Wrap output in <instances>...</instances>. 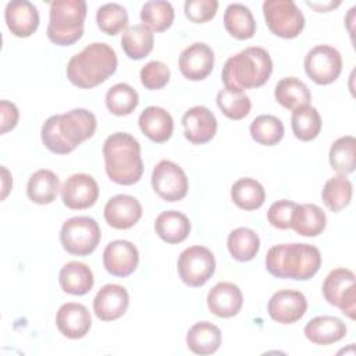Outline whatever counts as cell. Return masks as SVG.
Listing matches in <instances>:
<instances>
[{"label": "cell", "mask_w": 356, "mask_h": 356, "mask_svg": "<svg viewBox=\"0 0 356 356\" xmlns=\"http://www.w3.org/2000/svg\"><path fill=\"white\" fill-rule=\"evenodd\" d=\"M178 64L181 74L186 79L202 81L213 71L214 53L209 44L195 42L182 50Z\"/></svg>", "instance_id": "obj_16"}, {"label": "cell", "mask_w": 356, "mask_h": 356, "mask_svg": "<svg viewBox=\"0 0 356 356\" xmlns=\"http://www.w3.org/2000/svg\"><path fill=\"white\" fill-rule=\"evenodd\" d=\"M296 204L298 203H295L292 200H286V199L274 202L270 206L268 211H267L268 222L274 228H278V229H288V228H291Z\"/></svg>", "instance_id": "obj_45"}, {"label": "cell", "mask_w": 356, "mask_h": 356, "mask_svg": "<svg viewBox=\"0 0 356 356\" xmlns=\"http://www.w3.org/2000/svg\"><path fill=\"white\" fill-rule=\"evenodd\" d=\"M186 345L189 350L196 355H211L217 352L221 345V331L213 323L199 321L189 328L186 334Z\"/></svg>", "instance_id": "obj_26"}, {"label": "cell", "mask_w": 356, "mask_h": 356, "mask_svg": "<svg viewBox=\"0 0 356 356\" xmlns=\"http://www.w3.org/2000/svg\"><path fill=\"white\" fill-rule=\"evenodd\" d=\"M263 14L267 28L280 38L293 39L305 28V17L292 0H266Z\"/></svg>", "instance_id": "obj_8"}, {"label": "cell", "mask_w": 356, "mask_h": 356, "mask_svg": "<svg viewBox=\"0 0 356 356\" xmlns=\"http://www.w3.org/2000/svg\"><path fill=\"white\" fill-rule=\"evenodd\" d=\"M275 100L288 110L307 106L312 100L310 90L305 82L295 76H286L277 82L274 90Z\"/></svg>", "instance_id": "obj_31"}, {"label": "cell", "mask_w": 356, "mask_h": 356, "mask_svg": "<svg viewBox=\"0 0 356 356\" xmlns=\"http://www.w3.org/2000/svg\"><path fill=\"white\" fill-rule=\"evenodd\" d=\"M96 22L102 32L114 36L128 25L127 10L117 3H106L99 7L96 13Z\"/></svg>", "instance_id": "obj_42"}, {"label": "cell", "mask_w": 356, "mask_h": 356, "mask_svg": "<svg viewBox=\"0 0 356 356\" xmlns=\"http://www.w3.org/2000/svg\"><path fill=\"white\" fill-rule=\"evenodd\" d=\"M4 18L10 32L18 38L31 36L36 32L40 21L36 6L28 0H14L7 3Z\"/></svg>", "instance_id": "obj_21"}, {"label": "cell", "mask_w": 356, "mask_h": 356, "mask_svg": "<svg viewBox=\"0 0 356 356\" xmlns=\"http://www.w3.org/2000/svg\"><path fill=\"white\" fill-rule=\"evenodd\" d=\"M184 135L193 145L210 142L217 132L216 115L204 106H195L182 117Z\"/></svg>", "instance_id": "obj_17"}, {"label": "cell", "mask_w": 356, "mask_h": 356, "mask_svg": "<svg viewBox=\"0 0 356 356\" xmlns=\"http://www.w3.org/2000/svg\"><path fill=\"white\" fill-rule=\"evenodd\" d=\"M177 270L184 284L192 288L204 285L216 271V259L206 246L186 248L178 257Z\"/></svg>", "instance_id": "obj_9"}, {"label": "cell", "mask_w": 356, "mask_h": 356, "mask_svg": "<svg viewBox=\"0 0 356 356\" xmlns=\"http://www.w3.org/2000/svg\"><path fill=\"white\" fill-rule=\"evenodd\" d=\"M104 168L108 178L118 185H134L143 174L140 145L127 132L111 134L103 143Z\"/></svg>", "instance_id": "obj_5"}, {"label": "cell", "mask_w": 356, "mask_h": 356, "mask_svg": "<svg viewBox=\"0 0 356 356\" xmlns=\"http://www.w3.org/2000/svg\"><path fill=\"white\" fill-rule=\"evenodd\" d=\"M117 54L107 43H90L67 64V78L81 89H90L107 81L117 70Z\"/></svg>", "instance_id": "obj_4"}, {"label": "cell", "mask_w": 356, "mask_h": 356, "mask_svg": "<svg viewBox=\"0 0 356 356\" xmlns=\"http://www.w3.org/2000/svg\"><path fill=\"white\" fill-rule=\"evenodd\" d=\"M185 15L195 24H204L214 18L218 10L217 0H186L184 4Z\"/></svg>", "instance_id": "obj_44"}, {"label": "cell", "mask_w": 356, "mask_h": 356, "mask_svg": "<svg viewBox=\"0 0 356 356\" xmlns=\"http://www.w3.org/2000/svg\"><path fill=\"white\" fill-rule=\"evenodd\" d=\"M102 239L100 227L95 218L88 216L72 217L64 221L60 231V241L67 253L88 256L95 252Z\"/></svg>", "instance_id": "obj_7"}, {"label": "cell", "mask_w": 356, "mask_h": 356, "mask_svg": "<svg viewBox=\"0 0 356 356\" xmlns=\"http://www.w3.org/2000/svg\"><path fill=\"white\" fill-rule=\"evenodd\" d=\"M106 107L114 115H129L139 104L138 92L128 83H115L106 93Z\"/></svg>", "instance_id": "obj_39"}, {"label": "cell", "mask_w": 356, "mask_h": 356, "mask_svg": "<svg viewBox=\"0 0 356 356\" xmlns=\"http://www.w3.org/2000/svg\"><path fill=\"white\" fill-rule=\"evenodd\" d=\"M63 203L71 210L92 207L99 199V186L92 175L74 174L61 186Z\"/></svg>", "instance_id": "obj_13"}, {"label": "cell", "mask_w": 356, "mask_h": 356, "mask_svg": "<svg viewBox=\"0 0 356 356\" xmlns=\"http://www.w3.org/2000/svg\"><path fill=\"white\" fill-rule=\"evenodd\" d=\"M303 332L314 345H331L346 335V325L338 317L317 316L305 325Z\"/></svg>", "instance_id": "obj_24"}, {"label": "cell", "mask_w": 356, "mask_h": 356, "mask_svg": "<svg viewBox=\"0 0 356 356\" xmlns=\"http://www.w3.org/2000/svg\"><path fill=\"white\" fill-rule=\"evenodd\" d=\"M140 131L154 143L167 142L174 131V120L163 107L149 106L139 115Z\"/></svg>", "instance_id": "obj_23"}, {"label": "cell", "mask_w": 356, "mask_h": 356, "mask_svg": "<svg viewBox=\"0 0 356 356\" xmlns=\"http://www.w3.org/2000/svg\"><path fill=\"white\" fill-rule=\"evenodd\" d=\"M128 305V291L118 284H107L96 293L93 312L102 321H114L125 314Z\"/></svg>", "instance_id": "obj_19"}, {"label": "cell", "mask_w": 356, "mask_h": 356, "mask_svg": "<svg viewBox=\"0 0 356 356\" xmlns=\"http://www.w3.org/2000/svg\"><path fill=\"white\" fill-rule=\"evenodd\" d=\"M142 217V204L131 195H115L104 206V220L115 229H129Z\"/></svg>", "instance_id": "obj_18"}, {"label": "cell", "mask_w": 356, "mask_h": 356, "mask_svg": "<svg viewBox=\"0 0 356 356\" xmlns=\"http://www.w3.org/2000/svg\"><path fill=\"white\" fill-rule=\"evenodd\" d=\"M153 191L165 202H178L188 193V177L174 161L161 160L152 172Z\"/></svg>", "instance_id": "obj_12"}, {"label": "cell", "mask_w": 356, "mask_h": 356, "mask_svg": "<svg viewBox=\"0 0 356 356\" xmlns=\"http://www.w3.org/2000/svg\"><path fill=\"white\" fill-rule=\"evenodd\" d=\"M356 277L348 268H334L323 282L324 299L350 320L356 313Z\"/></svg>", "instance_id": "obj_10"}, {"label": "cell", "mask_w": 356, "mask_h": 356, "mask_svg": "<svg viewBox=\"0 0 356 356\" xmlns=\"http://www.w3.org/2000/svg\"><path fill=\"white\" fill-rule=\"evenodd\" d=\"M58 189V177L51 170L42 168L29 177L26 195L36 204H50L56 200Z\"/></svg>", "instance_id": "obj_28"}, {"label": "cell", "mask_w": 356, "mask_h": 356, "mask_svg": "<svg viewBox=\"0 0 356 356\" xmlns=\"http://www.w3.org/2000/svg\"><path fill=\"white\" fill-rule=\"evenodd\" d=\"M305 71L307 76L317 85H330L339 76L342 71L341 53L328 44L314 46L305 56Z\"/></svg>", "instance_id": "obj_11"}, {"label": "cell", "mask_w": 356, "mask_h": 356, "mask_svg": "<svg viewBox=\"0 0 356 356\" xmlns=\"http://www.w3.org/2000/svg\"><path fill=\"white\" fill-rule=\"evenodd\" d=\"M1 174H3V185H1V189H3V193H1V200H4L6 197H7V195H8V192H10V189H11V186H13V179H11V175H10V172L7 171V168L6 167H1Z\"/></svg>", "instance_id": "obj_47"}, {"label": "cell", "mask_w": 356, "mask_h": 356, "mask_svg": "<svg viewBox=\"0 0 356 356\" xmlns=\"http://www.w3.org/2000/svg\"><path fill=\"white\" fill-rule=\"evenodd\" d=\"M56 325L58 331L70 339L83 338L92 327L90 313L86 306L81 303L67 302L57 310Z\"/></svg>", "instance_id": "obj_20"}, {"label": "cell", "mask_w": 356, "mask_h": 356, "mask_svg": "<svg viewBox=\"0 0 356 356\" xmlns=\"http://www.w3.org/2000/svg\"><path fill=\"white\" fill-rule=\"evenodd\" d=\"M353 186L346 175H335L330 178L321 191V199L328 210L332 213H339L352 200Z\"/></svg>", "instance_id": "obj_35"}, {"label": "cell", "mask_w": 356, "mask_h": 356, "mask_svg": "<svg viewBox=\"0 0 356 356\" xmlns=\"http://www.w3.org/2000/svg\"><path fill=\"white\" fill-rule=\"evenodd\" d=\"M243 305V296L238 285L232 282H218L207 293L209 310L221 318L236 316Z\"/></svg>", "instance_id": "obj_22"}, {"label": "cell", "mask_w": 356, "mask_h": 356, "mask_svg": "<svg viewBox=\"0 0 356 356\" xmlns=\"http://www.w3.org/2000/svg\"><path fill=\"white\" fill-rule=\"evenodd\" d=\"M321 267L320 250L309 243H281L268 249L266 268L277 278L307 281Z\"/></svg>", "instance_id": "obj_2"}, {"label": "cell", "mask_w": 356, "mask_h": 356, "mask_svg": "<svg viewBox=\"0 0 356 356\" xmlns=\"http://www.w3.org/2000/svg\"><path fill=\"white\" fill-rule=\"evenodd\" d=\"M97 127L96 117L86 108H74L64 114L49 117L40 129V138L47 150L68 154L82 142L92 138Z\"/></svg>", "instance_id": "obj_1"}, {"label": "cell", "mask_w": 356, "mask_h": 356, "mask_svg": "<svg viewBox=\"0 0 356 356\" xmlns=\"http://www.w3.org/2000/svg\"><path fill=\"white\" fill-rule=\"evenodd\" d=\"M307 310L305 295L293 289H281L275 292L267 305L270 317L280 324H293L299 321Z\"/></svg>", "instance_id": "obj_14"}, {"label": "cell", "mask_w": 356, "mask_h": 356, "mask_svg": "<svg viewBox=\"0 0 356 356\" xmlns=\"http://www.w3.org/2000/svg\"><path fill=\"white\" fill-rule=\"evenodd\" d=\"M291 127L299 140L309 142L318 136L321 131V117L316 107L307 104L292 111Z\"/></svg>", "instance_id": "obj_37"}, {"label": "cell", "mask_w": 356, "mask_h": 356, "mask_svg": "<svg viewBox=\"0 0 356 356\" xmlns=\"http://www.w3.org/2000/svg\"><path fill=\"white\" fill-rule=\"evenodd\" d=\"M156 234L167 243H179L185 241L191 232L189 218L177 210H167L157 216L154 221Z\"/></svg>", "instance_id": "obj_27"}, {"label": "cell", "mask_w": 356, "mask_h": 356, "mask_svg": "<svg viewBox=\"0 0 356 356\" xmlns=\"http://www.w3.org/2000/svg\"><path fill=\"white\" fill-rule=\"evenodd\" d=\"M227 246L232 259L238 261H250L260 249V239L253 229L239 227L229 232Z\"/></svg>", "instance_id": "obj_34"}, {"label": "cell", "mask_w": 356, "mask_h": 356, "mask_svg": "<svg viewBox=\"0 0 356 356\" xmlns=\"http://www.w3.org/2000/svg\"><path fill=\"white\" fill-rule=\"evenodd\" d=\"M139 264V252L136 246L124 239L111 241L103 252V266L107 273L115 277L131 275Z\"/></svg>", "instance_id": "obj_15"}, {"label": "cell", "mask_w": 356, "mask_h": 356, "mask_svg": "<svg viewBox=\"0 0 356 356\" xmlns=\"http://www.w3.org/2000/svg\"><path fill=\"white\" fill-rule=\"evenodd\" d=\"M170 68L157 60L149 61L140 70V82L149 90H157L164 88L170 81Z\"/></svg>", "instance_id": "obj_43"}, {"label": "cell", "mask_w": 356, "mask_h": 356, "mask_svg": "<svg viewBox=\"0 0 356 356\" xmlns=\"http://www.w3.org/2000/svg\"><path fill=\"white\" fill-rule=\"evenodd\" d=\"M58 282L64 292L70 295H86L95 284L92 270L81 261H68L58 273Z\"/></svg>", "instance_id": "obj_25"}, {"label": "cell", "mask_w": 356, "mask_h": 356, "mask_svg": "<svg viewBox=\"0 0 356 356\" xmlns=\"http://www.w3.org/2000/svg\"><path fill=\"white\" fill-rule=\"evenodd\" d=\"M327 225L325 213L313 203L296 204L291 228L302 236H317Z\"/></svg>", "instance_id": "obj_29"}, {"label": "cell", "mask_w": 356, "mask_h": 356, "mask_svg": "<svg viewBox=\"0 0 356 356\" xmlns=\"http://www.w3.org/2000/svg\"><path fill=\"white\" fill-rule=\"evenodd\" d=\"M154 44V35L146 25L138 24L128 26L121 38V46L124 53L132 60L145 58Z\"/></svg>", "instance_id": "obj_32"}, {"label": "cell", "mask_w": 356, "mask_h": 356, "mask_svg": "<svg viewBox=\"0 0 356 356\" xmlns=\"http://www.w3.org/2000/svg\"><path fill=\"white\" fill-rule=\"evenodd\" d=\"M224 26L231 36L239 40L250 39L256 32V21L252 11L241 3H232L225 8Z\"/></svg>", "instance_id": "obj_30"}, {"label": "cell", "mask_w": 356, "mask_h": 356, "mask_svg": "<svg viewBox=\"0 0 356 356\" xmlns=\"http://www.w3.org/2000/svg\"><path fill=\"white\" fill-rule=\"evenodd\" d=\"M217 106L221 113L229 120H242L245 118L252 108V102L248 95L238 90L221 89L216 97Z\"/></svg>", "instance_id": "obj_41"}, {"label": "cell", "mask_w": 356, "mask_h": 356, "mask_svg": "<svg viewBox=\"0 0 356 356\" xmlns=\"http://www.w3.org/2000/svg\"><path fill=\"white\" fill-rule=\"evenodd\" d=\"M330 164L334 171L341 175H348L356 167V139L352 135L338 138L330 149Z\"/></svg>", "instance_id": "obj_36"}, {"label": "cell", "mask_w": 356, "mask_h": 356, "mask_svg": "<svg viewBox=\"0 0 356 356\" xmlns=\"http://www.w3.org/2000/svg\"><path fill=\"white\" fill-rule=\"evenodd\" d=\"M86 3L83 0H54L50 3L47 38L57 46H71L83 35Z\"/></svg>", "instance_id": "obj_6"}, {"label": "cell", "mask_w": 356, "mask_h": 356, "mask_svg": "<svg viewBox=\"0 0 356 356\" xmlns=\"http://www.w3.org/2000/svg\"><path fill=\"white\" fill-rule=\"evenodd\" d=\"M250 135L253 140L264 146H274L284 138V124L282 121L270 114H261L256 117L250 127Z\"/></svg>", "instance_id": "obj_40"}, {"label": "cell", "mask_w": 356, "mask_h": 356, "mask_svg": "<svg viewBox=\"0 0 356 356\" xmlns=\"http://www.w3.org/2000/svg\"><path fill=\"white\" fill-rule=\"evenodd\" d=\"M231 199L239 209L252 211L263 206L266 191L259 181L253 178H241L231 186Z\"/></svg>", "instance_id": "obj_33"}, {"label": "cell", "mask_w": 356, "mask_h": 356, "mask_svg": "<svg viewBox=\"0 0 356 356\" xmlns=\"http://www.w3.org/2000/svg\"><path fill=\"white\" fill-rule=\"evenodd\" d=\"M174 8L171 3L164 0H150L142 6L140 19L150 31L163 32L174 22Z\"/></svg>", "instance_id": "obj_38"}, {"label": "cell", "mask_w": 356, "mask_h": 356, "mask_svg": "<svg viewBox=\"0 0 356 356\" xmlns=\"http://www.w3.org/2000/svg\"><path fill=\"white\" fill-rule=\"evenodd\" d=\"M0 134H6L11 129L15 128L18 118H19V111L17 106L8 100H1L0 102Z\"/></svg>", "instance_id": "obj_46"}, {"label": "cell", "mask_w": 356, "mask_h": 356, "mask_svg": "<svg viewBox=\"0 0 356 356\" xmlns=\"http://www.w3.org/2000/svg\"><path fill=\"white\" fill-rule=\"evenodd\" d=\"M273 60L268 51L259 46H250L231 56L221 71L225 89L243 92L263 86L271 76Z\"/></svg>", "instance_id": "obj_3"}]
</instances>
